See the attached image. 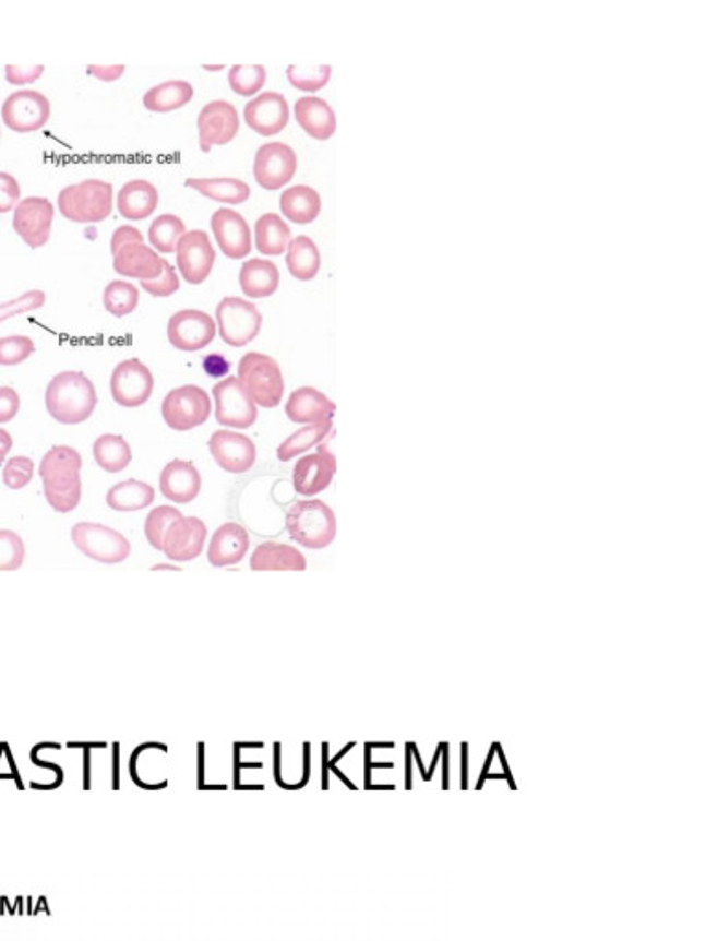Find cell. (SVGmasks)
Here are the masks:
<instances>
[{"label":"cell","instance_id":"cell-1","mask_svg":"<svg viewBox=\"0 0 706 941\" xmlns=\"http://www.w3.org/2000/svg\"><path fill=\"white\" fill-rule=\"evenodd\" d=\"M45 405L58 424L80 425L93 416L98 394L85 373L69 370L53 376L48 383Z\"/></svg>","mask_w":706,"mask_h":941},{"label":"cell","instance_id":"cell-2","mask_svg":"<svg viewBox=\"0 0 706 941\" xmlns=\"http://www.w3.org/2000/svg\"><path fill=\"white\" fill-rule=\"evenodd\" d=\"M287 534L300 547L322 550L337 537V519L332 508L322 500H300L286 515Z\"/></svg>","mask_w":706,"mask_h":941},{"label":"cell","instance_id":"cell-3","mask_svg":"<svg viewBox=\"0 0 706 941\" xmlns=\"http://www.w3.org/2000/svg\"><path fill=\"white\" fill-rule=\"evenodd\" d=\"M59 214L82 225L106 222L115 206V190L106 180L87 179L63 188L58 195Z\"/></svg>","mask_w":706,"mask_h":941},{"label":"cell","instance_id":"cell-4","mask_svg":"<svg viewBox=\"0 0 706 941\" xmlns=\"http://www.w3.org/2000/svg\"><path fill=\"white\" fill-rule=\"evenodd\" d=\"M238 379L258 407L275 408L280 405L286 383L280 365L271 355L260 352L243 355L238 365Z\"/></svg>","mask_w":706,"mask_h":941},{"label":"cell","instance_id":"cell-5","mask_svg":"<svg viewBox=\"0 0 706 941\" xmlns=\"http://www.w3.org/2000/svg\"><path fill=\"white\" fill-rule=\"evenodd\" d=\"M263 317L260 309L249 300L225 297L216 308L217 333L223 343L232 348H243L262 332Z\"/></svg>","mask_w":706,"mask_h":941},{"label":"cell","instance_id":"cell-6","mask_svg":"<svg viewBox=\"0 0 706 941\" xmlns=\"http://www.w3.org/2000/svg\"><path fill=\"white\" fill-rule=\"evenodd\" d=\"M160 413L166 425L177 432L198 429L211 418V395L198 384H184L168 392Z\"/></svg>","mask_w":706,"mask_h":941},{"label":"cell","instance_id":"cell-7","mask_svg":"<svg viewBox=\"0 0 706 941\" xmlns=\"http://www.w3.org/2000/svg\"><path fill=\"white\" fill-rule=\"evenodd\" d=\"M74 547L96 563H123L131 556V543L106 524L77 523L71 529Z\"/></svg>","mask_w":706,"mask_h":941},{"label":"cell","instance_id":"cell-8","mask_svg":"<svg viewBox=\"0 0 706 941\" xmlns=\"http://www.w3.org/2000/svg\"><path fill=\"white\" fill-rule=\"evenodd\" d=\"M216 421L228 429L243 430L256 424L258 405L238 378H225L212 390Z\"/></svg>","mask_w":706,"mask_h":941},{"label":"cell","instance_id":"cell-9","mask_svg":"<svg viewBox=\"0 0 706 941\" xmlns=\"http://www.w3.org/2000/svg\"><path fill=\"white\" fill-rule=\"evenodd\" d=\"M82 454L71 445H56L43 456L39 464L43 491L45 493H67L82 488Z\"/></svg>","mask_w":706,"mask_h":941},{"label":"cell","instance_id":"cell-10","mask_svg":"<svg viewBox=\"0 0 706 941\" xmlns=\"http://www.w3.org/2000/svg\"><path fill=\"white\" fill-rule=\"evenodd\" d=\"M155 389L152 370L139 359L118 362L111 376V395L117 405L123 408H139L146 405Z\"/></svg>","mask_w":706,"mask_h":941},{"label":"cell","instance_id":"cell-11","mask_svg":"<svg viewBox=\"0 0 706 941\" xmlns=\"http://www.w3.org/2000/svg\"><path fill=\"white\" fill-rule=\"evenodd\" d=\"M177 271L190 285L205 284L216 263V250L205 230H187L177 243Z\"/></svg>","mask_w":706,"mask_h":941},{"label":"cell","instance_id":"cell-12","mask_svg":"<svg viewBox=\"0 0 706 941\" xmlns=\"http://www.w3.org/2000/svg\"><path fill=\"white\" fill-rule=\"evenodd\" d=\"M56 210L45 198L21 199L13 209V230L29 249H41L50 241Z\"/></svg>","mask_w":706,"mask_h":941},{"label":"cell","instance_id":"cell-13","mask_svg":"<svg viewBox=\"0 0 706 941\" xmlns=\"http://www.w3.org/2000/svg\"><path fill=\"white\" fill-rule=\"evenodd\" d=\"M199 147L211 153L212 147L227 146L240 133V117L232 104L216 99L206 104L198 118Z\"/></svg>","mask_w":706,"mask_h":941},{"label":"cell","instance_id":"cell-14","mask_svg":"<svg viewBox=\"0 0 706 941\" xmlns=\"http://www.w3.org/2000/svg\"><path fill=\"white\" fill-rule=\"evenodd\" d=\"M297 166V153L292 147L282 142H271L256 152L254 179L263 190L276 192L291 182Z\"/></svg>","mask_w":706,"mask_h":941},{"label":"cell","instance_id":"cell-15","mask_svg":"<svg viewBox=\"0 0 706 941\" xmlns=\"http://www.w3.org/2000/svg\"><path fill=\"white\" fill-rule=\"evenodd\" d=\"M2 120L15 133H36L50 120V102L37 91H17L2 105Z\"/></svg>","mask_w":706,"mask_h":941},{"label":"cell","instance_id":"cell-16","mask_svg":"<svg viewBox=\"0 0 706 941\" xmlns=\"http://www.w3.org/2000/svg\"><path fill=\"white\" fill-rule=\"evenodd\" d=\"M216 320L201 309L177 311L168 322V341L181 352H199L216 338Z\"/></svg>","mask_w":706,"mask_h":941},{"label":"cell","instance_id":"cell-17","mask_svg":"<svg viewBox=\"0 0 706 941\" xmlns=\"http://www.w3.org/2000/svg\"><path fill=\"white\" fill-rule=\"evenodd\" d=\"M208 449L216 464L234 475L247 473L256 464V445L236 430H216L208 440Z\"/></svg>","mask_w":706,"mask_h":941},{"label":"cell","instance_id":"cell-18","mask_svg":"<svg viewBox=\"0 0 706 941\" xmlns=\"http://www.w3.org/2000/svg\"><path fill=\"white\" fill-rule=\"evenodd\" d=\"M212 233L228 260L251 257L252 234L246 217L232 209H219L211 219Z\"/></svg>","mask_w":706,"mask_h":941},{"label":"cell","instance_id":"cell-19","mask_svg":"<svg viewBox=\"0 0 706 941\" xmlns=\"http://www.w3.org/2000/svg\"><path fill=\"white\" fill-rule=\"evenodd\" d=\"M206 524L199 517L177 519L164 535L163 552L176 563H188L198 559L205 550Z\"/></svg>","mask_w":706,"mask_h":941},{"label":"cell","instance_id":"cell-20","mask_svg":"<svg viewBox=\"0 0 706 941\" xmlns=\"http://www.w3.org/2000/svg\"><path fill=\"white\" fill-rule=\"evenodd\" d=\"M243 118L254 133L275 136L289 123V104L280 93H263L246 105Z\"/></svg>","mask_w":706,"mask_h":941},{"label":"cell","instance_id":"cell-21","mask_svg":"<svg viewBox=\"0 0 706 941\" xmlns=\"http://www.w3.org/2000/svg\"><path fill=\"white\" fill-rule=\"evenodd\" d=\"M337 470V460L327 449L298 460L292 469V488L298 495L313 497L330 488Z\"/></svg>","mask_w":706,"mask_h":941},{"label":"cell","instance_id":"cell-22","mask_svg":"<svg viewBox=\"0 0 706 941\" xmlns=\"http://www.w3.org/2000/svg\"><path fill=\"white\" fill-rule=\"evenodd\" d=\"M158 486H160V493L166 499L176 502V504H188V502L198 499L203 480H201V473L192 462L177 458L171 460L170 464H166L163 473H160V478H158Z\"/></svg>","mask_w":706,"mask_h":941},{"label":"cell","instance_id":"cell-23","mask_svg":"<svg viewBox=\"0 0 706 941\" xmlns=\"http://www.w3.org/2000/svg\"><path fill=\"white\" fill-rule=\"evenodd\" d=\"M249 548H251L249 532L241 524L225 523L212 535L206 558L216 569L232 567L246 559Z\"/></svg>","mask_w":706,"mask_h":941},{"label":"cell","instance_id":"cell-24","mask_svg":"<svg viewBox=\"0 0 706 941\" xmlns=\"http://www.w3.org/2000/svg\"><path fill=\"white\" fill-rule=\"evenodd\" d=\"M112 267L131 279H153L163 273L164 258L146 243L125 245L112 254Z\"/></svg>","mask_w":706,"mask_h":941},{"label":"cell","instance_id":"cell-25","mask_svg":"<svg viewBox=\"0 0 706 941\" xmlns=\"http://www.w3.org/2000/svg\"><path fill=\"white\" fill-rule=\"evenodd\" d=\"M335 410V403L313 386L295 390L286 403L287 418L291 419L292 424H321L333 419Z\"/></svg>","mask_w":706,"mask_h":941},{"label":"cell","instance_id":"cell-26","mask_svg":"<svg viewBox=\"0 0 706 941\" xmlns=\"http://www.w3.org/2000/svg\"><path fill=\"white\" fill-rule=\"evenodd\" d=\"M158 206V190L149 180H129L118 192V214L129 222H142L155 214Z\"/></svg>","mask_w":706,"mask_h":941},{"label":"cell","instance_id":"cell-27","mask_svg":"<svg viewBox=\"0 0 706 941\" xmlns=\"http://www.w3.org/2000/svg\"><path fill=\"white\" fill-rule=\"evenodd\" d=\"M306 558L300 550L284 543H262L251 556L254 572H304Z\"/></svg>","mask_w":706,"mask_h":941},{"label":"cell","instance_id":"cell-28","mask_svg":"<svg viewBox=\"0 0 706 941\" xmlns=\"http://www.w3.org/2000/svg\"><path fill=\"white\" fill-rule=\"evenodd\" d=\"M240 287L251 300L273 297L280 287V271L271 260L251 258L241 265Z\"/></svg>","mask_w":706,"mask_h":941},{"label":"cell","instance_id":"cell-29","mask_svg":"<svg viewBox=\"0 0 706 941\" xmlns=\"http://www.w3.org/2000/svg\"><path fill=\"white\" fill-rule=\"evenodd\" d=\"M295 118L311 139L330 140L337 131V118L324 99L306 96L295 104Z\"/></svg>","mask_w":706,"mask_h":941},{"label":"cell","instance_id":"cell-30","mask_svg":"<svg viewBox=\"0 0 706 941\" xmlns=\"http://www.w3.org/2000/svg\"><path fill=\"white\" fill-rule=\"evenodd\" d=\"M321 195L315 188L298 184V187L287 188L286 192L282 193V215L295 225H310L321 215Z\"/></svg>","mask_w":706,"mask_h":941},{"label":"cell","instance_id":"cell-31","mask_svg":"<svg viewBox=\"0 0 706 941\" xmlns=\"http://www.w3.org/2000/svg\"><path fill=\"white\" fill-rule=\"evenodd\" d=\"M287 271L298 282H310L321 271V250L308 236H297L286 250Z\"/></svg>","mask_w":706,"mask_h":941},{"label":"cell","instance_id":"cell-32","mask_svg":"<svg viewBox=\"0 0 706 941\" xmlns=\"http://www.w3.org/2000/svg\"><path fill=\"white\" fill-rule=\"evenodd\" d=\"M291 241V228L278 214H263L254 225V243L263 257H282Z\"/></svg>","mask_w":706,"mask_h":941},{"label":"cell","instance_id":"cell-33","mask_svg":"<svg viewBox=\"0 0 706 941\" xmlns=\"http://www.w3.org/2000/svg\"><path fill=\"white\" fill-rule=\"evenodd\" d=\"M187 187L216 203L243 204L251 199V188L246 180L232 179V177L188 179Z\"/></svg>","mask_w":706,"mask_h":941},{"label":"cell","instance_id":"cell-34","mask_svg":"<svg viewBox=\"0 0 706 941\" xmlns=\"http://www.w3.org/2000/svg\"><path fill=\"white\" fill-rule=\"evenodd\" d=\"M155 500V488L152 484L142 483V480H125V483L115 484L107 491L106 502L115 512H141L147 505L153 504Z\"/></svg>","mask_w":706,"mask_h":941},{"label":"cell","instance_id":"cell-35","mask_svg":"<svg viewBox=\"0 0 706 941\" xmlns=\"http://www.w3.org/2000/svg\"><path fill=\"white\" fill-rule=\"evenodd\" d=\"M193 98L192 83L188 82H166L155 87L149 88L144 94V107L152 112H171L177 109H182L184 105L190 104Z\"/></svg>","mask_w":706,"mask_h":941},{"label":"cell","instance_id":"cell-36","mask_svg":"<svg viewBox=\"0 0 706 941\" xmlns=\"http://www.w3.org/2000/svg\"><path fill=\"white\" fill-rule=\"evenodd\" d=\"M94 460L106 473H122L133 462V451L120 434H101L93 445Z\"/></svg>","mask_w":706,"mask_h":941},{"label":"cell","instance_id":"cell-37","mask_svg":"<svg viewBox=\"0 0 706 941\" xmlns=\"http://www.w3.org/2000/svg\"><path fill=\"white\" fill-rule=\"evenodd\" d=\"M332 430L333 419H326V421H321V424L306 425V427L298 429L297 432H292L291 437L286 438L280 443V448L276 451V456H278L280 462H289L295 456H300L306 451H310L311 448H315L319 443L324 442L332 434Z\"/></svg>","mask_w":706,"mask_h":941},{"label":"cell","instance_id":"cell-38","mask_svg":"<svg viewBox=\"0 0 706 941\" xmlns=\"http://www.w3.org/2000/svg\"><path fill=\"white\" fill-rule=\"evenodd\" d=\"M104 308L107 313L123 319L128 314L133 313L134 309L139 308L141 302V291L136 285L125 279H115L104 289Z\"/></svg>","mask_w":706,"mask_h":941},{"label":"cell","instance_id":"cell-39","mask_svg":"<svg viewBox=\"0 0 706 941\" xmlns=\"http://www.w3.org/2000/svg\"><path fill=\"white\" fill-rule=\"evenodd\" d=\"M184 233H187V227H184L181 217L173 214H163L158 215L157 219L152 223L147 238L157 252L171 254V252H176L177 243Z\"/></svg>","mask_w":706,"mask_h":941},{"label":"cell","instance_id":"cell-40","mask_svg":"<svg viewBox=\"0 0 706 941\" xmlns=\"http://www.w3.org/2000/svg\"><path fill=\"white\" fill-rule=\"evenodd\" d=\"M267 82V70L262 64H236L228 72V85L240 96H254Z\"/></svg>","mask_w":706,"mask_h":941},{"label":"cell","instance_id":"cell-41","mask_svg":"<svg viewBox=\"0 0 706 941\" xmlns=\"http://www.w3.org/2000/svg\"><path fill=\"white\" fill-rule=\"evenodd\" d=\"M330 78H332L330 64H315V67L289 64L287 67V80L292 87L304 91V93H315V91L326 87Z\"/></svg>","mask_w":706,"mask_h":941},{"label":"cell","instance_id":"cell-42","mask_svg":"<svg viewBox=\"0 0 706 941\" xmlns=\"http://www.w3.org/2000/svg\"><path fill=\"white\" fill-rule=\"evenodd\" d=\"M181 517L182 513L173 505L153 508L152 512L147 513L146 524H144L147 543L158 552H163L164 535L170 528L171 523H176L177 519Z\"/></svg>","mask_w":706,"mask_h":941},{"label":"cell","instance_id":"cell-43","mask_svg":"<svg viewBox=\"0 0 706 941\" xmlns=\"http://www.w3.org/2000/svg\"><path fill=\"white\" fill-rule=\"evenodd\" d=\"M26 548L21 535L12 529H0V572H13L23 567Z\"/></svg>","mask_w":706,"mask_h":941},{"label":"cell","instance_id":"cell-44","mask_svg":"<svg viewBox=\"0 0 706 941\" xmlns=\"http://www.w3.org/2000/svg\"><path fill=\"white\" fill-rule=\"evenodd\" d=\"M36 352V344L26 335L0 338V365L15 367Z\"/></svg>","mask_w":706,"mask_h":941},{"label":"cell","instance_id":"cell-45","mask_svg":"<svg viewBox=\"0 0 706 941\" xmlns=\"http://www.w3.org/2000/svg\"><path fill=\"white\" fill-rule=\"evenodd\" d=\"M141 287L149 297L168 298L181 289V279L176 267L170 265L168 260H164L163 273L158 274L157 278L142 279Z\"/></svg>","mask_w":706,"mask_h":941},{"label":"cell","instance_id":"cell-46","mask_svg":"<svg viewBox=\"0 0 706 941\" xmlns=\"http://www.w3.org/2000/svg\"><path fill=\"white\" fill-rule=\"evenodd\" d=\"M34 478V462L28 456H13L2 469V483L10 489H23Z\"/></svg>","mask_w":706,"mask_h":941},{"label":"cell","instance_id":"cell-47","mask_svg":"<svg viewBox=\"0 0 706 941\" xmlns=\"http://www.w3.org/2000/svg\"><path fill=\"white\" fill-rule=\"evenodd\" d=\"M45 303H47V295L39 291V289L24 293V295L15 298V300H10V302L0 303V324H2V322H7V320L13 319V317H19V314L37 311V309H41Z\"/></svg>","mask_w":706,"mask_h":941},{"label":"cell","instance_id":"cell-48","mask_svg":"<svg viewBox=\"0 0 706 941\" xmlns=\"http://www.w3.org/2000/svg\"><path fill=\"white\" fill-rule=\"evenodd\" d=\"M21 201V187L17 179L10 174L0 171V214H8Z\"/></svg>","mask_w":706,"mask_h":941},{"label":"cell","instance_id":"cell-49","mask_svg":"<svg viewBox=\"0 0 706 941\" xmlns=\"http://www.w3.org/2000/svg\"><path fill=\"white\" fill-rule=\"evenodd\" d=\"M21 408V397L12 386H0V424L15 419Z\"/></svg>","mask_w":706,"mask_h":941},{"label":"cell","instance_id":"cell-50","mask_svg":"<svg viewBox=\"0 0 706 941\" xmlns=\"http://www.w3.org/2000/svg\"><path fill=\"white\" fill-rule=\"evenodd\" d=\"M43 72H45V67H43V64H37V67H32V69H23V67H19V64H8L7 80L12 83V85L23 87V85H29V83L37 82V80L43 76Z\"/></svg>","mask_w":706,"mask_h":941},{"label":"cell","instance_id":"cell-51","mask_svg":"<svg viewBox=\"0 0 706 941\" xmlns=\"http://www.w3.org/2000/svg\"><path fill=\"white\" fill-rule=\"evenodd\" d=\"M131 243H144V236H142L141 230L139 228L131 227V225H123V227H118L111 236V252H118V250L125 247V245Z\"/></svg>","mask_w":706,"mask_h":941},{"label":"cell","instance_id":"cell-52","mask_svg":"<svg viewBox=\"0 0 706 941\" xmlns=\"http://www.w3.org/2000/svg\"><path fill=\"white\" fill-rule=\"evenodd\" d=\"M125 67L123 64H112V67H101V64H88L87 74L96 78L99 82H117L123 76Z\"/></svg>","mask_w":706,"mask_h":941},{"label":"cell","instance_id":"cell-53","mask_svg":"<svg viewBox=\"0 0 706 941\" xmlns=\"http://www.w3.org/2000/svg\"><path fill=\"white\" fill-rule=\"evenodd\" d=\"M203 368L211 378H225L230 370V365L223 355L212 354L203 359Z\"/></svg>","mask_w":706,"mask_h":941},{"label":"cell","instance_id":"cell-54","mask_svg":"<svg viewBox=\"0 0 706 941\" xmlns=\"http://www.w3.org/2000/svg\"><path fill=\"white\" fill-rule=\"evenodd\" d=\"M13 448V440L10 437V432L4 429H0V464H4L7 462V456L10 454Z\"/></svg>","mask_w":706,"mask_h":941},{"label":"cell","instance_id":"cell-55","mask_svg":"<svg viewBox=\"0 0 706 941\" xmlns=\"http://www.w3.org/2000/svg\"><path fill=\"white\" fill-rule=\"evenodd\" d=\"M203 69H205L206 72H222L225 67H223V64H203Z\"/></svg>","mask_w":706,"mask_h":941},{"label":"cell","instance_id":"cell-56","mask_svg":"<svg viewBox=\"0 0 706 941\" xmlns=\"http://www.w3.org/2000/svg\"><path fill=\"white\" fill-rule=\"evenodd\" d=\"M0 139H2V131H0Z\"/></svg>","mask_w":706,"mask_h":941}]
</instances>
